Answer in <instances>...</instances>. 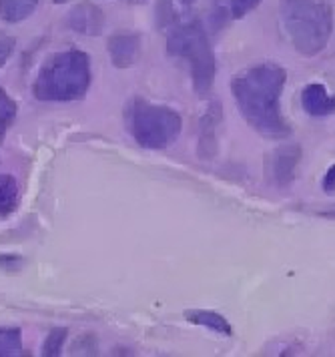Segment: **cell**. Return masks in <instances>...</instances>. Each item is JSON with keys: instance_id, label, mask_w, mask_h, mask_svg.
Returning a JSON list of instances; mask_svg holds the SVG:
<instances>
[{"instance_id": "cell-1", "label": "cell", "mask_w": 335, "mask_h": 357, "mask_svg": "<svg viewBox=\"0 0 335 357\" xmlns=\"http://www.w3.org/2000/svg\"><path fill=\"white\" fill-rule=\"evenodd\" d=\"M285 70L275 63H259L243 70L231 82L233 98L241 114L253 129L267 139L289 137L288 121L281 114V93Z\"/></svg>"}, {"instance_id": "cell-2", "label": "cell", "mask_w": 335, "mask_h": 357, "mask_svg": "<svg viewBox=\"0 0 335 357\" xmlns=\"http://www.w3.org/2000/svg\"><path fill=\"white\" fill-rule=\"evenodd\" d=\"M279 17L289 43L304 56L320 54L334 33V13L327 0H281Z\"/></svg>"}, {"instance_id": "cell-3", "label": "cell", "mask_w": 335, "mask_h": 357, "mask_svg": "<svg viewBox=\"0 0 335 357\" xmlns=\"http://www.w3.org/2000/svg\"><path fill=\"white\" fill-rule=\"evenodd\" d=\"M91 84V63L80 50L54 54L34 82V95L40 100H75L84 97Z\"/></svg>"}, {"instance_id": "cell-4", "label": "cell", "mask_w": 335, "mask_h": 357, "mask_svg": "<svg viewBox=\"0 0 335 357\" xmlns=\"http://www.w3.org/2000/svg\"><path fill=\"white\" fill-rule=\"evenodd\" d=\"M167 50L171 56L183 59L191 68L193 86L197 95H207L215 82V54L209 45L207 31L201 20H185L171 29L167 38Z\"/></svg>"}, {"instance_id": "cell-5", "label": "cell", "mask_w": 335, "mask_h": 357, "mask_svg": "<svg viewBox=\"0 0 335 357\" xmlns=\"http://www.w3.org/2000/svg\"><path fill=\"white\" fill-rule=\"evenodd\" d=\"M127 125L135 141L144 149H165L181 135V116L169 107L133 100L127 111Z\"/></svg>"}, {"instance_id": "cell-6", "label": "cell", "mask_w": 335, "mask_h": 357, "mask_svg": "<svg viewBox=\"0 0 335 357\" xmlns=\"http://www.w3.org/2000/svg\"><path fill=\"white\" fill-rule=\"evenodd\" d=\"M302 159V149L297 145H283L273 151L269 157V177L277 187H285L295 178V169Z\"/></svg>"}, {"instance_id": "cell-7", "label": "cell", "mask_w": 335, "mask_h": 357, "mask_svg": "<svg viewBox=\"0 0 335 357\" xmlns=\"http://www.w3.org/2000/svg\"><path fill=\"white\" fill-rule=\"evenodd\" d=\"M68 26L75 33L95 36V34L103 33L105 15H103V10L96 4H93V2H80V4H77L70 10V15H68Z\"/></svg>"}, {"instance_id": "cell-8", "label": "cell", "mask_w": 335, "mask_h": 357, "mask_svg": "<svg viewBox=\"0 0 335 357\" xmlns=\"http://www.w3.org/2000/svg\"><path fill=\"white\" fill-rule=\"evenodd\" d=\"M141 52V36L135 33H117L109 40V54L119 68L131 66Z\"/></svg>"}, {"instance_id": "cell-9", "label": "cell", "mask_w": 335, "mask_h": 357, "mask_svg": "<svg viewBox=\"0 0 335 357\" xmlns=\"http://www.w3.org/2000/svg\"><path fill=\"white\" fill-rule=\"evenodd\" d=\"M302 105H304L305 113L311 114V116L335 114V95H329L327 89L320 82L305 86L304 93H302Z\"/></svg>"}, {"instance_id": "cell-10", "label": "cell", "mask_w": 335, "mask_h": 357, "mask_svg": "<svg viewBox=\"0 0 335 357\" xmlns=\"http://www.w3.org/2000/svg\"><path fill=\"white\" fill-rule=\"evenodd\" d=\"M197 0H159L157 2V24L161 29H175L191 15Z\"/></svg>"}, {"instance_id": "cell-11", "label": "cell", "mask_w": 335, "mask_h": 357, "mask_svg": "<svg viewBox=\"0 0 335 357\" xmlns=\"http://www.w3.org/2000/svg\"><path fill=\"white\" fill-rule=\"evenodd\" d=\"M185 317H187L191 324L207 327L209 331H213V333H217V335H225V337H231V335H233V329H231L229 321L225 319L223 315H219V313H215V311H203V309H199V311H187Z\"/></svg>"}, {"instance_id": "cell-12", "label": "cell", "mask_w": 335, "mask_h": 357, "mask_svg": "<svg viewBox=\"0 0 335 357\" xmlns=\"http://www.w3.org/2000/svg\"><path fill=\"white\" fill-rule=\"evenodd\" d=\"M38 0H0V18L6 22H20L34 13Z\"/></svg>"}, {"instance_id": "cell-13", "label": "cell", "mask_w": 335, "mask_h": 357, "mask_svg": "<svg viewBox=\"0 0 335 357\" xmlns=\"http://www.w3.org/2000/svg\"><path fill=\"white\" fill-rule=\"evenodd\" d=\"M261 0H223L221 8L217 10V17L225 20H237V18L247 17L251 10H255Z\"/></svg>"}, {"instance_id": "cell-14", "label": "cell", "mask_w": 335, "mask_h": 357, "mask_svg": "<svg viewBox=\"0 0 335 357\" xmlns=\"http://www.w3.org/2000/svg\"><path fill=\"white\" fill-rule=\"evenodd\" d=\"M18 187L10 175H0V219L15 211Z\"/></svg>"}, {"instance_id": "cell-15", "label": "cell", "mask_w": 335, "mask_h": 357, "mask_svg": "<svg viewBox=\"0 0 335 357\" xmlns=\"http://www.w3.org/2000/svg\"><path fill=\"white\" fill-rule=\"evenodd\" d=\"M22 351V340L18 329H0V357L18 356Z\"/></svg>"}, {"instance_id": "cell-16", "label": "cell", "mask_w": 335, "mask_h": 357, "mask_svg": "<svg viewBox=\"0 0 335 357\" xmlns=\"http://www.w3.org/2000/svg\"><path fill=\"white\" fill-rule=\"evenodd\" d=\"M16 116V102L0 89V143Z\"/></svg>"}, {"instance_id": "cell-17", "label": "cell", "mask_w": 335, "mask_h": 357, "mask_svg": "<svg viewBox=\"0 0 335 357\" xmlns=\"http://www.w3.org/2000/svg\"><path fill=\"white\" fill-rule=\"evenodd\" d=\"M64 340H66V329H52L45 341V356H59L63 351Z\"/></svg>"}, {"instance_id": "cell-18", "label": "cell", "mask_w": 335, "mask_h": 357, "mask_svg": "<svg viewBox=\"0 0 335 357\" xmlns=\"http://www.w3.org/2000/svg\"><path fill=\"white\" fill-rule=\"evenodd\" d=\"M13 50H15V38H10L8 34L0 33V66L10 59Z\"/></svg>"}, {"instance_id": "cell-19", "label": "cell", "mask_w": 335, "mask_h": 357, "mask_svg": "<svg viewBox=\"0 0 335 357\" xmlns=\"http://www.w3.org/2000/svg\"><path fill=\"white\" fill-rule=\"evenodd\" d=\"M323 191L325 193H335V165L329 167V171L325 173V178H323Z\"/></svg>"}, {"instance_id": "cell-20", "label": "cell", "mask_w": 335, "mask_h": 357, "mask_svg": "<svg viewBox=\"0 0 335 357\" xmlns=\"http://www.w3.org/2000/svg\"><path fill=\"white\" fill-rule=\"evenodd\" d=\"M57 4H63V2H68V0H54Z\"/></svg>"}, {"instance_id": "cell-21", "label": "cell", "mask_w": 335, "mask_h": 357, "mask_svg": "<svg viewBox=\"0 0 335 357\" xmlns=\"http://www.w3.org/2000/svg\"><path fill=\"white\" fill-rule=\"evenodd\" d=\"M131 2H137L139 4V2H144V0H131Z\"/></svg>"}]
</instances>
